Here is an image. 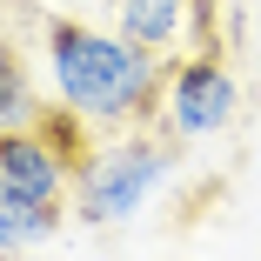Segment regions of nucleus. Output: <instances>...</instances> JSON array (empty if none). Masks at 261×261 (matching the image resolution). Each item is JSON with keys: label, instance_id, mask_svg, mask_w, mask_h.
<instances>
[{"label": "nucleus", "instance_id": "obj_1", "mask_svg": "<svg viewBox=\"0 0 261 261\" xmlns=\"http://www.w3.org/2000/svg\"><path fill=\"white\" fill-rule=\"evenodd\" d=\"M47 74H54L61 108H74V121L94 127H141L161 114L168 94V54L87 27V20H47Z\"/></svg>", "mask_w": 261, "mask_h": 261}, {"label": "nucleus", "instance_id": "obj_2", "mask_svg": "<svg viewBox=\"0 0 261 261\" xmlns=\"http://www.w3.org/2000/svg\"><path fill=\"white\" fill-rule=\"evenodd\" d=\"M174 168V141H161L147 121L141 127H108V141L81 154L74 168V215L87 228H121L154 201V188Z\"/></svg>", "mask_w": 261, "mask_h": 261}, {"label": "nucleus", "instance_id": "obj_3", "mask_svg": "<svg viewBox=\"0 0 261 261\" xmlns=\"http://www.w3.org/2000/svg\"><path fill=\"white\" fill-rule=\"evenodd\" d=\"M74 121V108H67ZM67 121H34V127H14V134H0V188H14L20 201L34 207H67L74 201V168H81V154L67 147Z\"/></svg>", "mask_w": 261, "mask_h": 261}, {"label": "nucleus", "instance_id": "obj_4", "mask_svg": "<svg viewBox=\"0 0 261 261\" xmlns=\"http://www.w3.org/2000/svg\"><path fill=\"white\" fill-rule=\"evenodd\" d=\"M241 108V87L228 74V61L215 47H201L188 61H168V94H161V114H168V134L174 141H207L221 134Z\"/></svg>", "mask_w": 261, "mask_h": 261}, {"label": "nucleus", "instance_id": "obj_5", "mask_svg": "<svg viewBox=\"0 0 261 261\" xmlns=\"http://www.w3.org/2000/svg\"><path fill=\"white\" fill-rule=\"evenodd\" d=\"M121 34L154 54H174L194 34V0H121Z\"/></svg>", "mask_w": 261, "mask_h": 261}, {"label": "nucleus", "instance_id": "obj_6", "mask_svg": "<svg viewBox=\"0 0 261 261\" xmlns=\"http://www.w3.org/2000/svg\"><path fill=\"white\" fill-rule=\"evenodd\" d=\"M54 228H61V207H34V201H20L14 188H0V254L54 241Z\"/></svg>", "mask_w": 261, "mask_h": 261}, {"label": "nucleus", "instance_id": "obj_7", "mask_svg": "<svg viewBox=\"0 0 261 261\" xmlns=\"http://www.w3.org/2000/svg\"><path fill=\"white\" fill-rule=\"evenodd\" d=\"M40 121V100H34V81H27V61H20V47L0 34V134H14V127H34Z\"/></svg>", "mask_w": 261, "mask_h": 261}]
</instances>
